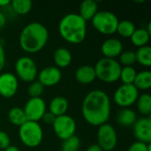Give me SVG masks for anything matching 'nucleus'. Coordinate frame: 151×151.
<instances>
[{
	"label": "nucleus",
	"mask_w": 151,
	"mask_h": 151,
	"mask_svg": "<svg viewBox=\"0 0 151 151\" xmlns=\"http://www.w3.org/2000/svg\"><path fill=\"white\" fill-rule=\"evenodd\" d=\"M86 151H103V150L99 147L98 144H92L87 149Z\"/></svg>",
	"instance_id": "nucleus-37"
},
{
	"label": "nucleus",
	"mask_w": 151,
	"mask_h": 151,
	"mask_svg": "<svg viewBox=\"0 0 151 151\" xmlns=\"http://www.w3.org/2000/svg\"><path fill=\"white\" fill-rule=\"evenodd\" d=\"M132 43L138 48L147 46L150 40V34L146 28H136L130 37Z\"/></svg>",
	"instance_id": "nucleus-22"
},
{
	"label": "nucleus",
	"mask_w": 151,
	"mask_h": 151,
	"mask_svg": "<svg viewBox=\"0 0 151 151\" xmlns=\"http://www.w3.org/2000/svg\"><path fill=\"white\" fill-rule=\"evenodd\" d=\"M4 151H20V150L18 147H16V146L10 145L7 149H5Z\"/></svg>",
	"instance_id": "nucleus-39"
},
{
	"label": "nucleus",
	"mask_w": 151,
	"mask_h": 151,
	"mask_svg": "<svg viewBox=\"0 0 151 151\" xmlns=\"http://www.w3.org/2000/svg\"><path fill=\"white\" fill-rule=\"evenodd\" d=\"M49 40L47 27L39 22H31L26 25L19 35V46L27 53L35 54L41 51Z\"/></svg>",
	"instance_id": "nucleus-2"
},
{
	"label": "nucleus",
	"mask_w": 151,
	"mask_h": 151,
	"mask_svg": "<svg viewBox=\"0 0 151 151\" xmlns=\"http://www.w3.org/2000/svg\"><path fill=\"white\" fill-rule=\"evenodd\" d=\"M11 4L10 0H0V7H5L8 6Z\"/></svg>",
	"instance_id": "nucleus-38"
},
{
	"label": "nucleus",
	"mask_w": 151,
	"mask_h": 151,
	"mask_svg": "<svg viewBox=\"0 0 151 151\" xmlns=\"http://www.w3.org/2000/svg\"><path fill=\"white\" fill-rule=\"evenodd\" d=\"M122 66L116 59L102 58L94 66L96 79L105 83H113L119 80Z\"/></svg>",
	"instance_id": "nucleus-4"
},
{
	"label": "nucleus",
	"mask_w": 151,
	"mask_h": 151,
	"mask_svg": "<svg viewBox=\"0 0 151 151\" xmlns=\"http://www.w3.org/2000/svg\"><path fill=\"white\" fill-rule=\"evenodd\" d=\"M5 63H6V57H5L4 49L2 43H0V73L4 68Z\"/></svg>",
	"instance_id": "nucleus-35"
},
{
	"label": "nucleus",
	"mask_w": 151,
	"mask_h": 151,
	"mask_svg": "<svg viewBox=\"0 0 151 151\" xmlns=\"http://www.w3.org/2000/svg\"><path fill=\"white\" fill-rule=\"evenodd\" d=\"M111 111V99L103 90L94 89L88 92L82 102L81 112L87 123L100 127L110 119Z\"/></svg>",
	"instance_id": "nucleus-1"
},
{
	"label": "nucleus",
	"mask_w": 151,
	"mask_h": 151,
	"mask_svg": "<svg viewBox=\"0 0 151 151\" xmlns=\"http://www.w3.org/2000/svg\"><path fill=\"white\" fill-rule=\"evenodd\" d=\"M14 70L15 76L22 81L31 83L37 78V65L29 57H20L18 58L14 64Z\"/></svg>",
	"instance_id": "nucleus-7"
},
{
	"label": "nucleus",
	"mask_w": 151,
	"mask_h": 151,
	"mask_svg": "<svg viewBox=\"0 0 151 151\" xmlns=\"http://www.w3.org/2000/svg\"><path fill=\"white\" fill-rule=\"evenodd\" d=\"M55 119H56V117L52 113H50V111H46L43 114V116H42L41 120H42L47 125H52L54 123Z\"/></svg>",
	"instance_id": "nucleus-34"
},
{
	"label": "nucleus",
	"mask_w": 151,
	"mask_h": 151,
	"mask_svg": "<svg viewBox=\"0 0 151 151\" xmlns=\"http://www.w3.org/2000/svg\"><path fill=\"white\" fill-rule=\"evenodd\" d=\"M127 151H151V146L150 144L135 142L128 148Z\"/></svg>",
	"instance_id": "nucleus-32"
},
{
	"label": "nucleus",
	"mask_w": 151,
	"mask_h": 151,
	"mask_svg": "<svg viewBox=\"0 0 151 151\" xmlns=\"http://www.w3.org/2000/svg\"><path fill=\"white\" fill-rule=\"evenodd\" d=\"M138 97L139 90L133 84H122L113 94V100L120 108H129L136 103Z\"/></svg>",
	"instance_id": "nucleus-8"
},
{
	"label": "nucleus",
	"mask_w": 151,
	"mask_h": 151,
	"mask_svg": "<svg viewBox=\"0 0 151 151\" xmlns=\"http://www.w3.org/2000/svg\"><path fill=\"white\" fill-rule=\"evenodd\" d=\"M44 90V87L38 81H35L31 82L27 88V94L30 96V98H35V97H41Z\"/></svg>",
	"instance_id": "nucleus-31"
},
{
	"label": "nucleus",
	"mask_w": 151,
	"mask_h": 151,
	"mask_svg": "<svg viewBox=\"0 0 151 151\" xmlns=\"http://www.w3.org/2000/svg\"><path fill=\"white\" fill-rule=\"evenodd\" d=\"M52 127L56 136L64 141L75 134L77 125L73 118L65 114L56 117V119L52 124Z\"/></svg>",
	"instance_id": "nucleus-9"
},
{
	"label": "nucleus",
	"mask_w": 151,
	"mask_h": 151,
	"mask_svg": "<svg viewBox=\"0 0 151 151\" xmlns=\"http://www.w3.org/2000/svg\"><path fill=\"white\" fill-rule=\"evenodd\" d=\"M69 104L65 97L58 96L51 99L49 104V111L52 113L55 117H59L66 114Z\"/></svg>",
	"instance_id": "nucleus-18"
},
{
	"label": "nucleus",
	"mask_w": 151,
	"mask_h": 151,
	"mask_svg": "<svg viewBox=\"0 0 151 151\" xmlns=\"http://www.w3.org/2000/svg\"><path fill=\"white\" fill-rule=\"evenodd\" d=\"M98 12V4L94 0H84L80 5L79 15L87 22L91 20Z\"/></svg>",
	"instance_id": "nucleus-20"
},
{
	"label": "nucleus",
	"mask_w": 151,
	"mask_h": 151,
	"mask_svg": "<svg viewBox=\"0 0 151 151\" xmlns=\"http://www.w3.org/2000/svg\"><path fill=\"white\" fill-rule=\"evenodd\" d=\"M19 89V80L12 73H0V96L4 98L14 96Z\"/></svg>",
	"instance_id": "nucleus-12"
},
{
	"label": "nucleus",
	"mask_w": 151,
	"mask_h": 151,
	"mask_svg": "<svg viewBox=\"0 0 151 151\" xmlns=\"http://www.w3.org/2000/svg\"><path fill=\"white\" fill-rule=\"evenodd\" d=\"M19 137L23 145L27 148L38 147L43 139V131L38 122L26 121L19 128Z\"/></svg>",
	"instance_id": "nucleus-5"
},
{
	"label": "nucleus",
	"mask_w": 151,
	"mask_h": 151,
	"mask_svg": "<svg viewBox=\"0 0 151 151\" xmlns=\"http://www.w3.org/2000/svg\"><path fill=\"white\" fill-rule=\"evenodd\" d=\"M137 109L143 117H150L151 113V96L150 94H142L139 96L137 101Z\"/></svg>",
	"instance_id": "nucleus-24"
},
{
	"label": "nucleus",
	"mask_w": 151,
	"mask_h": 151,
	"mask_svg": "<svg viewBox=\"0 0 151 151\" xmlns=\"http://www.w3.org/2000/svg\"><path fill=\"white\" fill-rule=\"evenodd\" d=\"M12 10L19 15H26L32 9V2L30 0H12L11 2Z\"/></svg>",
	"instance_id": "nucleus-27"
},
{
	"label": "nucleus",
	"mask_w": 151,
	"mask_h": 151,
	"mask_svg": "<svg viewBox=\"0 0 151 151\" xmlns=\"http://www.w3.org/2000/svg\"><path fill=\"white\" fill-rule=\"evenodd\" d=\"M5 23H6V17L2 12H0V29L4 27Z\"/></svg>",
	"instance_id": "nucleus-36"
},
{
	"label": "nucleus",
	"mask_w": 151,
	"mask_h": 151,
	"mask_svg": "<svg viewBox=\"0 0 151 151\" xmlns=\"http://www.w3.org/2000/svg\"><path fill=\"white\" fill-rule=\"evenodd\" d=\"M119 19L111 12L100 11L97 12L94 18L91 19L94 28L103 35H113L117 31Z\"/></svg>",
	"instance_id": "nucleus-6"
},
{
	"label": "nucleus",
	"mask_w": 151,
	"mask_h": 151,
	"mask_svg": "<svg viewBox=\"0 0 151 151\" xmlns=\"http://www.w3.org/2000/svg\"><path fill=\"white\" fill-rule=\"evenodd\" d=\"M75 79L79 83L82 85H88L92 83L96 79L94 66L89 65H84L80 66L75 72Z\"/></svg>",
	"instance_id": "nucleus-16"
},
{
	"label": "nucleus",
	"mask_w": 151,
	"mask_h": 151,
	"mask_svg": "<svg viewBox=\"0 0 151 151\" xmlns=\"http://www.w3.org/2000/svg\"><path fill=\"white\" fill-rule=\"evenodd\" d=\"M134 136L137 142L150 144L151 119L150 117H142L138 119L133 126Z\"/></svg>",
	"instance_id": "nucleus-13"
},
{
	"label": "nucleus",
	"mask_w": 151,
	"mask_h": 151,
	"mask_svg": "<svg viewBox=\"0 0 151 151\" xmlns=\"http://www.w3.org/2000/svg\"><path fill=\"white\" fill-rule=\"evenodd\" d=\"M119 63L123 66H133L136 63V58L134 51L132 50H125L119 55Z\"/></svg>",
	"instance_id": "nucleus-30"
},
{
	"label": "nucleus",
	"mask_w": 151,
	"mask_h": 151,
	"mask_svg": "<svg viewBox=\"0 0 151 151\" xmlns=\"http://www.w3.org/2000/svg\"><path fill=\"white\" fill-rule=\"evenodd\" d=\"M138 90H148L151 88V72L143 70L137 73L134 84Z\"/></svg>",
	"instance_id": "nucleus-21"
},
{
	"label": "nucleus",
	"mask_w": 151,
	"mask_h": 151,
	"mask_svg": "<svg viewBox=\"0 0 151 151\" xmlns=\"http://www.w3.org/2000/svg\"><path fill=\"white\" fill-rule=\"evenodd\" d=\"M38 81L45 87H54L58 85L62 79L60 69L56 66H46L42 68L37 74Z\"/></svg>",
	"instance_id": "nucleus-14"
},
{
	"label": "nucleus",
	"mask_w": 151,
	"mask_h": 151,
	"mask_svg": "<svg viewBox=\"0 0 151 151\" xmlns=\"http://www.w3.org/2000/svg\"><path fill=\"white\" fill-rule=\"evenodd\" d=\"M135 29L136 27L132 21L124 19V20L119 21L116 33H118L120 36L124 38H130Z\"/></svg>",
	"instance_id": "nucleus-26"
},
{
	"label": "nucleus",
	"mask_w": 151,
	"mask_h": 151,
	"mask_svg": "<svg viewBox=\"0 0 151 151\" xmlns=\"http://www.w3.org/2000/svg\"><path fill=\"white\" fill-rule=\"evenodd\" d=\"M116 120L118 124L124 127H133L137 120L136 113L130 108H122L117 114Z\"/></svg>",
	"instance_id": "nucleus-19"
},
{
	"label": "nucleus",
	"mask_w": 151,
	"mask_h": 151,
	"mask_svg": "<svg viewBox=\"0 0 151 151\" xmlns=\"http://www.w3.org/2000/svg\"><path fill=\"white\" fill-rule=\"evenodd\" d=\"M136 74L137 72L133 66H123L121 68L119 80L122 81L123 84H127V85L134 84Z\"/></svg>",
	"instance_id": "nucleus-28"
},
{
	"label": "nucleus",
	"mask_w": 151,
	"mask_h": 151,
	"mask_svg": "<svg viewBox=\"0 0 151 151\" xmlns=\"http://www.w3.org/2000/svg\"><path fill=\"white\" fill-rule=\"evenodd\" d=\"M53 60L55 63V66L58 69L65 68L69 66L73 60L72 53L69 50L65 47H59L55 50L53 54Z\"/></svg>",
	"instance_id": "nucleus-17"
},
{
	"label": "nucleus",
	"mask_w": 151,
	"mask_h": 151,
	"mask_svg": "<svg viewBox=\"0 0 151 151\" xmlns=\"http://www.w3.org/2000/svg\"><path fill=\"white\" fill-rule=\"evenodd\" d=\"M97 143L103 151L113 150L118 143V134L116 129L110 124L105 123L98 127Z\"/></svg>",
	"instance_id": "nucleus-10"
},
{
	"label": "nucleus",
	"mask_w": 151,
	"mask_h": 151,
	"mask_svg": "<svg viewBox=\"0 0 151 151\" xmlns=\"http://www.w3.org/2000/svg\"><path fill=\"white\" fill-rule=\"evenodd\" d=\"M58 32L61 37L69 43H81L87 35V22L79 13H68L59 21Z\"/></svg>",
	"instance_id": "nucleus-3"
},
{
	"label": "nucleus",
	"mask_w": 151,
	"mask_h": 151,
	"mask_svg": "<svg viewBox=\"0 0 151 151\" xmlns=\"http://www.w3.org/2000/svg\"><path fill=\"white\" fill-rule=\"evenodd\" d=\"M101 51L104 58L116 59L123 51V44L117 38H108L102 43Z\"/></svg>",
	"instance_id": "nucleus-15"
},
{
	"label": "nucleus",
	"mask_w": 151,
	"mask_h": 151,
	"mask_svg": "<svg viewBox=\"0 0 151 151\" xmlns=\"http://www.w3.org/2000/svg\"><path fill=\"white\" fill-rule=\"evenodd\" d=\"M8 119L10 122L17 127L22 126L27 120L24 111L20 107H13L8 111Z\"/></svg>",
	"instance_id": "nucleus-25"
},
{
	"label": "nucleus",
	"mask_w": 151,
	"mask_h": 151,
	"mask_svg": "<svg viewBox=\"0 0 151 151\" xmlns=\"http://www.w3.org/2000/svg\"><path fill=\"white\" fill-rule=\"evenodd\" d=\"M46 109L45 101L42 97H35L29 98L27 100L23 108V111L27 120L38 122L42 119L43 114L47 111Z\"/></svg>",
	"instance_id": "nucleus-11"
},
{
	"label": "nucleus",
	"mask_w": 151,
	"mask_h": 151,
	"mask_svg": "<svg viewBox=\"0 0 151 151\" xmlns=\"http://www.w3.org/2000/svg\"><path fill=\"white\" fill-rule=\"evenodd\" d=\"M11 145V139L7 133L0 131V150H5Z\"/></svg>",
	"instance_id": "nucleus-33"
},
{
	"label": "nucleus",
	"mask_w": 151,
	"mask_h": 151,
	"mask_svg": "<svg viewBox=\"0 0 151 151\" xmlns=\"http://www.w3.org/2000/svg\"><path fill=\"white\" fill-rule=\"evenodd\" d=\"M81 146V140L77 135H73L62 142V151H78Z\"/></svg>",
	"instance_id": "nucleus-29"
},
{
	"label": "nucleus",
	"mask_w": 151,
	"mask_h": 151,
	"mask_svg": "<svg viewBox=\"0 0 151 151\" xmlns=\"http://www.w3.org/2000/svg\"><path fill=\"white\" fill-rule=\"evenodd\" d=\"M136 62H138L141 65L144 67H150L151 66V47L147 45L141 48L134 52Z\"/></svg>",
	"instance_id": "nucleus-23"
}]
</instances>
